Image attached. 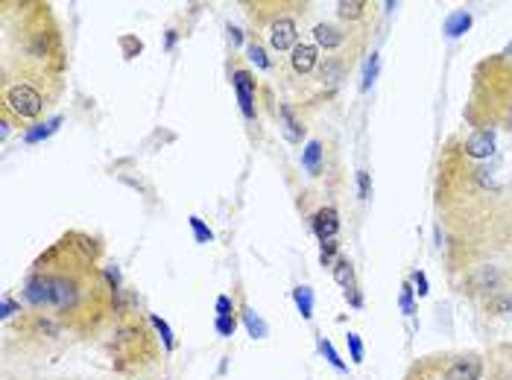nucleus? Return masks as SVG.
Instances as JSON below:
<instances>
[{"mask_svg":"<svg viewBox=\"0 0 512 380\" xmlns=\"http://www.w3.org/2000/svg\"><path fill=\"white\" fill-rule=\"evenodd\" d=\"M27 299L39 310L62 322H94L106 316L109 284L94 266V243L79 246L74 237H65L47 258L36 264L27 281Z\"/></svg>","mask_w":512,"mask_h":380,"instance_id":"f257e3e1","label":"nucleus"},{"mask_svg":"<svg viewBox=\"0 0 512 380\" xmlns=\"http://www.w3.org/2000/svg\"><path fill=\"white\" fill-rule=\"evenodd\" d=\"M469 117L474 123H501L512 129V65L507 59H489L477 68Z\"/></svg>","mask_w":512,"mask_h":380,"instance_id":"f03ea898","label":"nucleus"},{"mask_svg":"<svg viewBox=\"0 0 512 380\" xmlns=\"http://www.w3.org/2000/svg\"><path fill=\"white\" fill-rule=\"evenodd\" d=\"M431 363H434L439 380H483L486 375V354H480V351L431 354Z\"/></svg>","mask_w":512,"mask_h":380,"instance_id":"7ed1b4c3","label":"nucleus"},{"mask_svg":"<svg viewBox=\"0 0 512 380\" xmlns=\"http://www.w3.org/2000/svg\"><path fill=\"white\" fill-rule=\"evenodd\" d=\"M44 94L33 82H6L3 85V114L15 120H36L44 112Z\"/></svg>","mask_w":512,"mask_h":380,"instance_id":"20e7f679","label":"nucleus"},{"mask_svg":"<svg viewBox=\"0 0 512 380\" xmlns=\"http://www.w3.org/2000/svg\"><path fill=\"white\" fill-rule=\"evenodd\" d=\"M314 41L319 47L331 50V53H346L349 41L360 44L355 27H340V24H319L314 30Z\"/></svg>","mask_w":512,"mask_h":380,"instance_id":"39448f33","label":"nucleus"},{"mask_svg":"<svg viewBox=\"0 0 512 380\" xmlns=\"http://www.w3.org/2000/svg\"><path fill=\"white\" fill-rule=\"evenodd\" d=\"M267 38H270V47L278 50V53L296 47V21L287 18V15H276V18L267 24Z\"/></svg>","mask_w":512,"mask_h":380,"instance_id":"423d86ee","label":"nucleus"},{"mask_svg":"<svg viewBox=\"0 0 512 380\" xmlns=\"http://www.w3.org/2000/svg\"><path fill=\"white\" fill-rule=\"evenodd\" d=\"M235 91H237V100H240V106H243V114L246 117H255V109H252V100H255V79L249 71H235Z\"/></svg>","mask_w":512,"mask_h":380,"instance_id":"0eeeda50","label":"nucleus"},{"mask_svg":"<svg viewBox=\"0 0 512 380\" xmlns=\"http://www.w3.org/2000/svg\"><path fill=\"white\" fill-rule=\"evenodd\" d=\"M337 15H340L349 27H355V24L366 21V18L372 15V3H366V0H340V3H337Z\"/></svg>","mask_w":512,"mask_h":380,"instance_id":"6e6552de","label":"nucleus"},{"mask_svg":"<svg viewBox=\"0 0 512 380\" xmlns=\"http://www.w3.org/2000/svg\"><path fill=\"white\" fill-rule=\"evenodd\" d=\"M314 231H316V237H319L322 243H331V240H334V234L340 231V220H337V211H334V208H322V211H316V214H314Z\"/></svg>","mask_w":512,"mask_h":380,"instance_id":"1a4fd4ad","label":"nucleus"},{"mask_svg":"<svg viewBox=\"0 0 512 380\" xmlns=\"http://www.w3.org/2000/svg\"><path fill=\"white\" fill-rule=\"evenodd\" d=\"M316 62H319V56H316L314 44H296V47H293L290 65H293L296 74H311L316 68Z\"/></svg>","mask_w":512,"mask_h":380,"instance_id":"9d476101","label":"nucleus"},{"mask_svg":"<svg viewBox=\"0 0 512 380\" xmlns=\"http://www.w3.org/2000/svg\"><path fill=\"white\" fill-rule=\"evenodd\" d=\"M334 278L346 287V293H349V290H355V269H352V264H349L346 258H340V261H337V266H334Z\"/></svg>","mask_w":512,"mask_h":380,"instance_id":"9b49d317","label":"nucleus"},{"mask_svg":"<svg viewBox=\"0 0 512 380\" xmlns=\"http://www.w3.org/2000/svg\"><path fill=\"white\" fill-rule=\"evenodd\" d=\"M319 155H322V144H319V141H311L308 150H305V158H302V164H305L311 173H319Z\"/></svg>","mask_w":512,"mask_h":380,"instance_id":"f8f14e48","label":"nucleus"},{"mask_svg":"<svg viewBox=\"0 0 512 380\" xmlns=\"http://www.w3.org/2000/svg\"><path fill=\"white\" fill-rule=\"evenodd\" d=\"M296 302L302 307V316H311V290L308 287H299L296 290Z\"/></svg>","mask_w":512,"mask_h":380,"instance_id":"ddd939ff","label":"nucleus"},{"mask_svg":"<svg viewBox=\"0 0 512 380\" xmlns=\"http://www.w3.org/2000/svg\"><path fill=\"white\" fill-rule=\"evenodd\" d=\"M217 331H220L223 337H232V334H235V319H232V316H220V319H217Z\"/></svg>","mask_w":512,"mask_h":380,"instance_id":"4468645a","label":"nucleus"},{"mask_svg":"<svg viewBox=\"0 0 512 380\" xmlns=\"http://www.w3.org/2000/svg\"><path fill=\"white\" fill-rule=\"evenodd\" d=\"M249 56H252V62H258L261 68H270V59L264 56V50H261L258 44H252V47H249Z\"/></svg>","mask_w":512,"mask_h":380,"instance_id":"2eb2a0df","label":"nucleus"},{"mask_svg":"<svg viewBox=\"0 0 512 380\" xmlns=\"http://www.w3.org/2000/svg\"><path fill=\"white\" fill-rule=\"evenodd\" d=\"M246 325H249V331H252V334H258V337L264 334V325L255 319V313H252V310H246Z\"/></svg>","mask_w":512,"mask_h":380,"instance_id":"dca6fc26","label":"nucleus"},{"mask_svg":"<svg viewBox=\"0 0 512 380\" xmlns=\"http://www.w3.org/2000/svg\"><path fill=\"white\" fill-rule=\"evenodd\" d=\"M349 345H352V357H355V363H363V345L357 340V334H349Z\"/></svg>","mask_w":512,"mask_h":380,"instance_id":"f3484780","label":"nucleus"},{"mask_svg":"<svg viewBox=\"0 0 512 380\" xmlns=\"http://www.w3.org/2000/svg\"><path fill=\"white\" fill-rule=\"evenodd\" d=\"M191 226H194V231H197V237H199V240H202V243H208V240H211V231H208V228L202 226V223H199L197 217L191 220Z\"/></svg>","mask_w":512,"mask_h":380,"instance_id":"a211bd4d","label":"nucleus"},{"mask_svg":"<svg viewBox=\"0 0 512 380\" xmlns=\"http://www.w3.org/2000/svg\"><path fill=\"white\" fill-rule=\"evenodd\" d=\"M217 310H220V316H232L235 304L229 302V296H220V302H217Z\"/></svg>","mask_w":512,"mask_h":380,"instance_id":"6ab92c4d","label":"nucleus"},{"mask_svg":"<svg viewBox=\"0 0 512 380\" xmlns=\"http://www.w3.org/2000/svg\"><path fill=\"white\" fill-rule=\"evenodd\" d=\"M322 351L328 354V360H331V363H334L337 369H343V363L337 360V354H334V348H331V342H322Z\"/></svg>","mask_w":512,"mask_h":380,"instance_id":"aec40b11","label":"nucleus"},{"mask_svg":"<svg viewBox=\"0 0 512 380\" xmlns=\"http://www.w3.org/2000/svg\"><path fill=\"white\" fill-rule=\"evenodd\" d=\"M360 193H363V199L369 196V176L366 173H360Z\"/></svg>","mask_w":512,"mask_h":380,"instance_id":"412c9836","label":"nucleus"},{"mask_svg":"<svg viewBox=\"0 0 512 380\" xmlns=\"http://www.w3.org/2000/svg\"><path fill=\"white\" fill-rule=\"evenodd\" d=\"M501 354H504V363L512 369V345H504V348H501Z\"/></svg>","mask_w":512,"mask_h":380,"instance_id":"4be33fe9","label":"nucleus"}]
</instances>
